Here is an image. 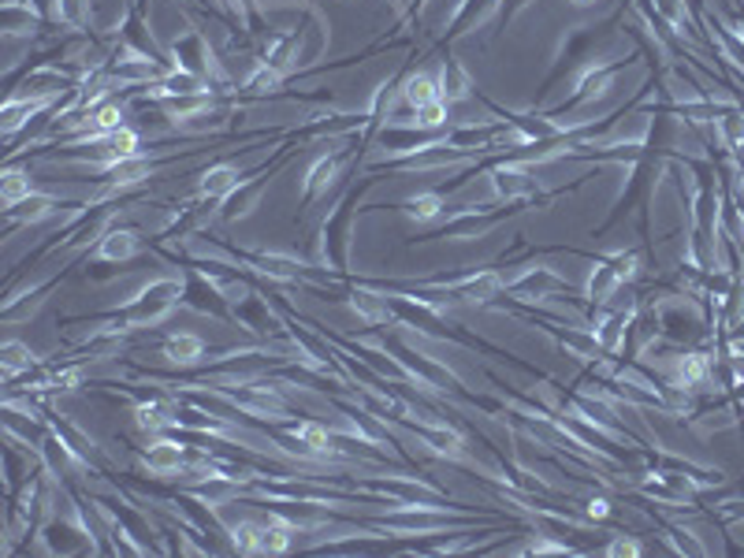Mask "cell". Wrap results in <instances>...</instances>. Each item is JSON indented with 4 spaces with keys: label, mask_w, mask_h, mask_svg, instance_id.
I'll use <instances>...</instances> for the list:
<instances>
[{
    "label": "cell",
    "mask_w": 744,
    "mask_h": 558,
    "mask_svg": "<svg viewBox=\"0 0 744 558\" xmlns=\"http://www.w3.org/2000/svg\"><path fill=\"white\" fill-rule=\"evenodd\" d=\"M619 287H622V280L614 276V269H611V261L606 258H600L589 269V280H584V291L581 295L592 302V306H606L614 295H619Z\"/></svg>",
    "instance_id": "obj_21"
},
{
    "label": "cell",
    "mask_w": 744,
    "mask_h": 558,
    "mask_svg": "<svg viewBox=\"0 0 744 558\" xmlns=\"http://www.w3.org/2000/svg\"><path fill=\"white\" fill-rule=\"evenodd\" d=\"M183 306L201 313V317L220 320V325H234L231 302L220 295L217 283L205 276V269H183Z\"/></svg>",
    "instance_id": "obj_6"
},
{
    "label": "cell",
    "mask_w": 744,
    "mask_h": 558,
    "mask_svg": "<svg viewBox=\"0 0 744 558\" xmlns=\"http://www.w3.org/2000/svg\"><path fill=\"white\" fill-rule=\"evenodd\" d=\"M242 179H247V172H242L239 164L217 161V164H209V168L198 175V194H201V198H217L220 201L223 194H231Z\"/></svg>",
    "instance_id": "obj_17"
},
{
    "label": "cell",
    "mask_w": 744,
    "mask_h": 558,
    "mask_svg": "<svg viewBox=\"0 0 744 558\" xmlns=\"http://www.w3.org/2000/svg\"><path fill=\"white\" fill-rule=\"evenodd\" d=\"M603 555H644V544L636 540V536H614V540L603 547Z\"/></svg>",
    "instance_id": "obj_28"
},
{
    "label": "cell",
    "mask_w": 744,
    "mask_h": 558,
    "mask_svg": "<svg viewBox=\"0 0 744 558\" xmlns=\"http://www.w3.org/2000/svg\"><path fill=\"white\" fill-rule=\"evenodd\" d=\"M161 354L175 369H194L209 358V347H205V339L194 336V331H175V336L161 342Z\"/></svg>",
    "instance_id": "obj_16"
},
{
    "label": "cell",
    "mask_w": 744,
    "mask_h": 558,
    "mask_svg": "<svg viewBox=\"0 0 744 558\" xmlns=\"http://www.w3.org/2000/svg\"><path fill=\"white\" fill-rule=\"evenodd\" d=\"M570 4H577V8H589V4H595V0H570Z\"/></svg>",
    "instance_id": "obj_30"
},
{
    "label": "cell",
    "mask_w": 744,
    "mask_h": 558,
    "mask_svg": "<svg viewBox=\"0 0 744 558\" xmlns=\"http://www.w3.org/2000/svg\"><path fill=\"white\" fill-rule=\"evenodd\" d=\"M439 94H444V105H458V101H469L477 90H473V78L462 64L455 61V56H444L439 61Z\"/></svg>",
    "instance_id": "obj_18"
},
{
    "label": "cell",
    "mask_w": 744,
    "mask_h": 558,
    "mask_svg": "<svg viewBox=\"0 0 744 558\" xmlns=\"http://www.w3.org/2000/svg\"><path fill=\"white\" fill-rule=\"evenodd\" d=\"M175 306H183V272H179V276H161V280L142 283V287L134 291V295L127 298L123 306L101 313V317L86 320V325L112 328V331H123V336H131V331L164 325Z\"/></svg>",
    "instance_id": "obj_1"
},
{
    "label": "cell",
    "mask_w": 744,
    "mask_h": 558,
    "mask_svg": "<svg viewBox=\"0 0 744 558\" xmlns=\"http://www.w3.org/2000/svg\"><path fill=\"white\" fill-rule=\"evenodd\" d=\"M398 425L406 428L409 436L417 439L420 447H428L433 455H439V458H447V462H462V466H469V469H477V473H484V477H492L488 469L477 462V458H469V447H466V436L462 433H455V428L447 425V420H398Z\"/></svg>",
    "instance_id": "obj_5"
},
{
    "label": "cell",
    "mask_w": 744,
    "mask_h": 558,
    "mask_svg": "<svg viewBox=\"0 0 744 558\" xmlns=\"http://www.w3.org/2000/svg\"><path fill=\"white\" fill-rule=\"evenodd\" d=\"M606 261H611L614 276H619V280L625 283V287H630V283H636V280H641V272H644V253L636 250V247L606 253Z\"/></svg>",
    "instance_id": "obj_26"
},
{
    "label": "cell",
    "mask_w": 744,
    "mask_h": 558,
    "mask_svg": "<svg viewBox=\"0 0 744 558\" xmlns=\"http://www.w3.org/2000/svg\"><path fill=\"white\" fill-rule=\"evenodd\" d=\"M350 161V153H325V156H317V161L309 164V172L302 175V205H309L320 198V194H328V186L339 179V172H342V164Z\"/></svg>",
    "instance_id": "obj_14"
},
{
    "label": "cell",
    "mask_w": 744,
    "mask_h": 558,
    "mask_svg": "<svg viewBox=\"0 0 744 558\" xmlns=\"http://www.w3.org/2000/svg\"><path fill=\"white\" fill-rule=\"evenodd\" d=\"M194 450L183 444L179 436H156V444H150L142 450V469L150 477H161V481H172V477H183V469L190 466Z\"/></svg>",
    "instance_id": "obj_9"
},
{
    "label": "cell",
    "mask_w": 744,
    "mask_h": 558,
    "mask_svg": "<svg viewBox=\"0 0 744 558\" xmlns=\"http://www.w3.org/2000/svg\"><path fill=\"white\" fill-rule=\"evenodd\" d=\"M398 97H403L406 109H428V105L444 101L439 94V78L433 72H409L398 86Z\"/></svg>",
    "instance_id": "obj_19"
},
{
    "label": "cell",
    "mask_w": 744,
    "mask_h": 558,
    "mask_svg": "<svg viewBox=\"0 0 744 558\" xmlns=\"http://www.w3.org/2000/svg\"><path fill=\"white\" fill-rule=\"evenodd\" d=\"M350 309L358 313V320L365 328H384V325L398 328L395 306H391L384 287H354L350 291Z\"/></svg>",
    "instance_id": "obj_13"
},
{
    "label": "cell",
    "mask_w": 744,
    "mask_h": 558,
    "mask_svg": "<svg viewBox=\"0 0 744 558\" xmlns=\"http://www.w3.org/2000/svg\"><path fill=\"white\" fill-rule=\"evenodd\" d=\"M372 183H376V179H372V175H369L365 183L350 186V190L342 194V201L336 205V209L328 212L325 223H320V231H317V247H313V261H317L320 269H328V272H347L350 223H354V209H358L361 194H365Z\"/></svg>",
    "instance_id": "obj_3"
},
{
    "label": "cell",
    "mask_w": 744,
    "mask_h": 558,
    "mask_svg": "<svg viewBox=\"0 0 744 558\" xmlns=\"http://www.w3.org/2000/svg\"><path fill=\"white\" fill-rule=\"evenodd\" d=\"M562 291H570V280L558 276L551 264H525V269H517V276H506V295L522 302H547Z\"/></svg>",
    "instance_id": "obj_7"
},
{
    "label": "cell",
    "mask_w": 744,
    "mask_h": 558,
    "mask_svg": "<svg viewBox=\"0 0 744 558\" xmlns=\"http://www.w3.org/2000/svg\"><path fill=\"white\" fill-rule=\"evenodd\" d=\"M395 209L406 212V217L417 220V223H433V220H439L450 209V201H447V190H420V194H409V198H403Z\"/></svg>",
    "instance_id": "obj_20"
},
{
    "label": "cell",
    "mask_w": 744,
    "mask_h": 558,
    "mask_svg": "<svg viewBox=\"0 0 744 558\" xmlns=\"http://www.w3.org/2000/svg\"><path fill=\"white\" fill-rule=\"evenodd\" d=\"M234 325H242L247 331H253L258 339H276V336H283L287 331V325H283V317L276 309H272V302L269 298H261V295H250L247 298H239L234 302Z\"/></svg>",
    "instance_id": "obj_12"
},
{
    "label": "cell",
    "mask_w": 744,
    "mask_h": 558,
    "mask_svg": "<svg viewBox=\"0 0 744 558\" xmlns=\"http://www.w3.org/2000/svg\"><path fill=\"white\" fill-rule=\"evenodd\" d=\"M175 414H179V403L172 395H150L134 403V425L150 436H168L175 428Z\"/></svg>",
    "instance_id": "obj_15"
},
{
    "label": "cell",
    "mask_w": 744,
    "mask_h": 558,
    "mask_svg": "<svg viewBox=\"0 0 744 558\" xmlns=\"http://www.w3.org/2000/svg\"><path fill=\"white\" fill-rule=\"evenodd\" d=\"M488 179V198L492 201H506V205H544L547 194H540V179H536V168L525 161H499L495 168L484 172Z\"/></svg>",
    "instance_id": "obj_4"
},
{
    "label": "cell",
    "mask_w": 744,
    "mask_h": 558,
    "mask_svg": "<svg viewBox=\"0 0 744 558\" xmlns=\"http://www.w3.org/2000/svg\"><path fill=\"white\" fill-rule=\"evenodd\" d=\"M34 194V179H31V168H15V164H8L4 168V179H0V198H4V209L23 198H31Z\"/></svg>",
    "instance_id": "obj_25"
},
{
    "label": "cell",
    "mask_w": 744,
    "mask_h": 558,
    "mask_svg": "<svg viewBox=\"0 0 744 558\" xmlns=\"http://www.w3.org/2000/svg\"><path fill=\"white\" fill-rule=\"evenodd\" d=\"M78 205H83V201H67V198H56V194L34 190L31 198L8 205V209H4V220H8V231H15V228H34V223H45V220H53V217H64L67 209H78Z\"/></svg>",
    "instance_id": "obj_10"
},
{
    "label": "cell",
    "mask_w": 744,
    "mask_h": 558,
    "mask_svg": "<svg viewBox=\"0 0 744 558\" xmlns=\"http://www.w3.org/2000/svg\"><path fill=\"white\" fill-rule=\"evenodd\" d=\"M142 253V231L131 228V223H112L101 239L94 242L90 250V264H127Z\"/></svg>",
    "instance_id": "obj_11"
},
{
    "label": "cell",
    "mask_w": 744,
    "mask_h": 558,
    "mask_svg": "<svg viewBox=\"0 0 744 558\" xmlns=\"http://www.w3.org/2000/svg\"><path fill=\"white\" fill-rule=\"evenodd\" d=\"M528 4H533V0H503V4H499V15H495V31H506V26L514 23V15L525 12Z\"/></svg>",
    "instance_id": "obj_27"
},
{
    "label": "cell",
    "mask_w": 744,
    "mask_h": 558,
    "mask_svg": "<svg viewBox=\"0 0 744 558\" xmlns=\"http://www.w3.org/2000/svg\"><path fill=\"white\" fill-rule=\"evenodd\" d=\"M481 517L466 514L462 506H391L384 517H372V528H384L387 536L409 540V536H439L477 525Z\"/></svg>",
    "instance_id": "obj_2"
},
{
    "label": "cell",
    "mask_w": 744,
    "mask_h": 558,
    "mask_svg": "<svg viewBox=\"0 0 744 558\" xmlns=\"http://www.w3.org/2000/svg\"><path fill=\"white\" fill-rule=\"evenodd\" d=\"M0 365H4V380L12 384V380H19L23 372H34V365H37V354L26 342H19V339H8L4 342V350H0Z\"/></svg>",
    "instance_id": "obj_24"
},
{
    "label": "cell",
    "mask_w": 744,
    "mask_h": 558,
    "mask_svg": "<svg viewBox=\"0 0 744 558\" xmlns=\"http://www.w3.org/2000/svg\"><path fill=\"white\" fill-rule=\"evenodd\" d=\"M584 514H589L592 522H611L614 506H611V499H603V495H592V499H584Z\"/></svg>",
    "instance_id": "obj_29"
},
{
    "label": "cell",
    "mask_w": 744,
    "mask_h": 558,
    "mask_svg": "<svg viewBox=\"0 0 744 558\" xmlns=\"http://www.w3.org/2000/svg\"><path fill=\"white\" fill-rule=\"evenodd\" d=\"M283 83H287V75H283L280 67L253 61V72L242 78V94L247 97H272L276 90H283Z\"/></svg>",
    "instance_id": "obj_23"
},
{
    "label": "cell",
    "mask_w": 744,
    "mask_h": 558,
    "mask_svg": "<svg viewBox=\"0 0 744 558\" xmlns=\"http://www.w3.org/2000/svg\"><path fill=\"white\" fill-rule=\"evenodd\" d=\"M269 175H272V164H264V168H258V172H247V179H242L231 194H223V198L217 201V220L220 223L247 220L250 212L261 205L264 190H269Z\"/></svg>",
    "instance_id": "obj_8"
},
{
    "label": "cell",
    "mask_w": 744,
    "mask_h": 558,
    "mask_svg": "<svg viewBox=\"0 0 744 558\" xmlns=\"http://www.w3.org/2000/svg\"><path fill=\"white\" fill-rule=\"evenodd\" d=\"M45 4V15L53 19V23L67 26V31L83 34L86 26H90V0H42Z\"/></svg>",
    "instance_id": "obj_22"
}]
</instances>
